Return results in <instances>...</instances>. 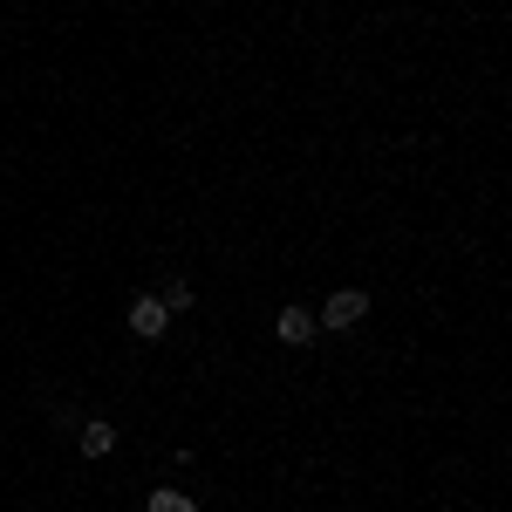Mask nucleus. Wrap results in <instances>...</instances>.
Instances as JSON below:
<instances>
[{
	"label": "nucleus",
	"instance_id": "1",
	"mask_svg": "<svg viewBox=\"0 0 512 512\" xmlns=\"http://www.w3.org/2000/svg\"><path fill=\"white\" fill-rule=\"evenodd\" d=\"M362 315H369V301H362L355 287H342V294H335V301L321 308V321H328V328H355V321H362Z\"/></svg>",
	"mask_w": 512,
	"mask_h": 512
},
{
	"label": "nucleus",
	"instance_id": "2",
	"mask_svg": "<svg viewBox=\"0 0 512 512\" xmlns=\"http://www.w3.org/2000/svg\"><path fill=\"white\" fill-rule=\"evenodd\" d=\"M274 335H280V342H294V349H301V342H308V335H315V315H308V308H280Z\"/></svg>",
	"mask_w": 512,
	"mask_h": 512
},
{
	"label": "nucleus",
	"instance_id": "3",
	"mask_svg": "<svg viewBox=\"0 0 512 512\" xmlns=\"http://www.w3.org/2000/svg\"><path fill=\"white\" fill-rule=\"evenodd\" d=\"M164 321H171L164 301H137V308H130V328H137V335H164Z\"/></svg>",
	"mask_w": 512,
	"mask_h": 512
},
{
	"label": "nucleus",
	"instance_id": "4",
	"mask_svg": "<svg viewBox=\"0 0 512 512\" xmlns=\"http://www.w3.org/2000/svg\"><path fill=\"white\" fill-rule=\"evenodd\" d=\"M82 451L89 458H110L117 451V424H82Z\"/></svg>",
	"mask_w": 512,
	"mask_h": 512
},
{
	"label": "nucleus",
	"instance_id": "5",
	"mask_svg": "<svg viewBox=\"0 0 512 512\" xmlns=\"http://www.w3.org/2000/svg\"><path fill=\"white\" fill-rule=\"evenodd\" d=\"M151 512H198V506L185 499V492H158V499H151Z\"/></svg>",
	"mask_w": 512,
	"mask_h": 512
}]
</instances>
